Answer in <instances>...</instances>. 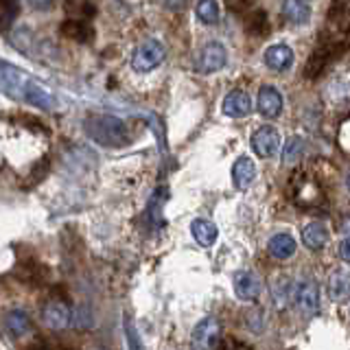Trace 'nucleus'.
I'll return each instance as SVG.
<instances>
[{"label": "nucleus", "instance_id": "nucleus-1", "mask_svg": "<svg viewBox=\"0 0 350 350\" xmlns=\"http://www.w3.org/2000/svg\"><path fill=\"white\" fill-rule=\"evenodd\" d=\"M0 92L14 98V101L29 103L38 109H46V112H53L59 105L57 96L46 85L5 59H0Z\"/></svg>", "mask_w": 350, "mask_h": 350}, {"label": "nucleus", "instance_id": "nucleus-2", "mask_svg": "<svg viewBox=\"0 0 350 350\" xmlns=\"http://www.w3.org/2000/svg\"><path fill=\"white\" fill-rule=\"evenodd\" d=\"M85 134L101 147H125L129 129L125 120L109 114H92L85 118Z\"/></svg>", "mask_w": 350, "mask_h": 350}, {"label": "nucleus", "instance_id": "nucleus-3", "mask_svg": "<svg viewBox=\"0 0 350 350\" xmlns=\"http://www.w3.org/2000/svg\"><path fill=\"white\" fill-rule=\"evenodd\" d=\"M167 57V49L158 40H145L131 55V68L136 72H149L164 62Z\"/></svg>", "mask_w": 350, "mask_h": 350}, {"label": "nucleus", "instance_id": "nucleus-4", "mask_svg": "<svg viewBox=\"0 0 350 350\" xmlns=\"http://www.w3.org/2000/svg\"><path fill=\"white\" fill-rule=\"evenodd\" d=\"M228 64V51L221 42H208L197 57V70L202 75H213Z\"/></svg>", "mask_w": 350, "mask_h": 350}, {"label": "nucleus", "instance_id": "nucleus-5", "mask_svg": "<svg viewBox=\"0 0 350 350\" xmlns=\"http://www.w3.org/2000/svg\"><path fill=\"white\" fill-rule=\"evenodd\" d=\"M293 302L302 315H315L317 309H320V291H317V284L309 278L295 282Z\"/></svg>", "mask_w": 350, "mask_h": 350}, {"label": "nucleus", "instance_id": "nucleus-6", "mask_svg": "<svg viewBox=\"0 0 350 350\" xmlns=\"http://www.w3.org/2000/svg\"><path fill=\"white\" fill-rule=\"evenodd\" d=\"M278 147H280V136H278V131L269 125L256 129L254 136H252V149H254V153L258 158L276 156Z\"/></svg>", "mask_w": 350, "mask_h": 350}, {"label": "nucleus", "instance_id": "nucleus-7", "mask_svg": "<svg viewBox=\"0 0 350 350\" xmlns=\"http://www.w3.org/2000/svg\"><path fill=\"white\" fill-rule=\"evenodd\" d=\"M219 342V324L215 320H204L195 326L191 350H215Z\"/></svg>", "mask_w": 350, "mask_h": 350}, {"label": "nucleus", "instance_id": "nucleus-8", "mask_svg": "<svg viewBox=\"0 0 350 350\" xmlns=\"http://www.w3.org/2000/svg\"><path fill=\"white\" fill-rule=\"evenodd\" d=\"M262 62H265V66L273 72H284L293 66V51L287 44H273V46H269L265 55H262Z\"/></svg>", "mask_w": 350, "mask_h": 350}, {"label": "nucleus", "instance_id": "nucleus-9", "mask_svg": "<svg viewBox=\"0 0 350 350\" xmlns=\"http://www.w3.org/2000/svg\"><path fill=\"white\" fill-rule=\"evenodd\" d=\"M258 112L265 118H276L282 112V94L273 85H262L256 98Z\"/></svg>", "mask_w": 350, "mask_h": 350}, {"label": "nucleus", "instance_id": "nucleus-10", "mask_svg": "<svg viewBox=\"0 0 350 350\" xmlns=\"http://www.w3.org/2000/svg\"><path fill=\"white\" fill-rule=\"evenodd\" d=\"M221 107H224L226 116H230V118H243V116H247L252 112V98L243 90H232V92L226 94Z\"/></svg>", "mask_w": 350, "mask_h": 350}, {"label": "nucleus", "instance_id": "nucleus-11", "mask_svg": "<svg viewBox=\"0 0 350 350\" xmlns=\"http://www.w3.org/2000/svg\"><path fill=\"white\" fill-rule=\"evenodd\" d=\"M70 317H72V313L64 302H49L42 309V322L49 328H53V331H62V328L68 326Z\"/></svg>", "mask_w": 350, "mask_h": 350}, {"label": "nucleus", "instance_id": "nucleus-12", "mask_svg": "<svg viewBox=\"0 0 350 350\" xmlns=\"http://www.w3.org/2000/svg\"><path fill=\"white\" fill-rule=\"evenodd\" d=\"M234 293L241 300H256L260 295V280L252 271H237L234 273Z\"/></svg>", "mask_w": 350, "mask_h": 350}, {"label": "nucleus", "instance_id": "nucleus-13", "mask_svg": "<svg viewBox=\"0 0 350 350\" xmlns=\"http://www.w3.org/2000/svg\"><path fill=\"white\" fill-rule=\"evenodd\" d=\"M254 178H256L254 160L247 156H241L232 167V184L239 191H245V189H250V184L254 182Z\"/></svg>", "mask_w": 350, "mask_h": 350}, {"label": "nucleus", "instance_id": "nucleus-14", "mask_svg": "<svg viewBox=\"0 0 350 350\" xmlns=\"http://www.w3.org/2000/svg\"><path fill=\"white\" fill-rule=\"evenodd\" d=\"M282 18L291 25H306L311 20V7L306 0H282Z\"/></svg>", "mask_w": 350, "mask_h": 350}, {"label": "nucleus", "instance_id": "nucleus-15", "mask_svg": "<svg viewBox=\"0 0 350 350\" xmlns=\"http://www.w3.org/2000/svg\"><path fill=\"white\" fill-rule=\"evenodd\" d=\"M267 250H269V254L273 258H278V260H287L295 254V250H298V243H295V239L287 232H278V234H273L269 239V243H267Z\"/></svg>", "mask_w": 350, "mask_h": 350}, {"label": "nucleus", "instance_id": "nucleus-16", "mask_svg": "<svg viewBox=\"0 0 350 350\" xmlns=\"http://www.w3.org/2000/svg\"><path fill=\"white\" fill-rule=\"evenodd\" d=\"M302 243L309 250H320L328 243V228L322 221H311L302 230Z\"/></svg>", "mask_w": 350, "mask_h": 350}, {"label": "nucleus", "instance_id": "nucleus-17", "mask_svg": "<svg viewBox=\"0 0 350 350\" xmlns=\"http://www.w3.org/2000/svg\"><path fill=\"white\" fill-rule=\"evenodd\" d=\"M191 232H193V239L197 241V243L204 245V247L215 245V241H217V237H219L217 226H215L213 221H208V219H193Z\"/></svg>", "mask_w": 350, "mask_h": 350}, {"label": "nucleus", "instance_id": "nucleus-18", "mask_svg": "<svg viewBox=\"0 0 350 350\" xmlns=\"http://www.w3.org/2000/svg\"><path fill=\"white\" fill-rule=\"evenodd\" d=\"M31 317L25 311H11L5 317V328L11 337H25L27 333H31Z\"/></svg>", "mask_w": 350, "mask_h": 350}, {"label": "nucleus", "instance_id": "nucleus-19", "mask_svg": "<svg viewBox=\"0 0 350 350\" xmlns=\"http://www.w3.org/2000/svg\"><path fill=\"white\" fill-rule=\"evenodd\" d=\"M293 291H295V282L289 276H280L276 282L271 284L273 302H276L278 306H287L289 302H293Z\"/></svg>", "mask_w": 350, "mask_h": 350}, {"label": "nucleus", "instance_id": "nucleus-20", "mask_svg": "<svg viewBox=\"0 0 350 350\" xmlns=\"http://www.w3.org/2000/svg\"><path fill=\"white\" fill-rule=\"evenodd\" d=\"M350 293V276L344 271H335L331 278H328V295H331L333 302L344 300Z\"/></svg>", "mask_w": 350, "mask_h": 350}, {"label": "nucleus", "instance_id": "nucleus-21", "mask_svg": "<svg viewBox=\"0 0 350 350\" xmlns=\"http://www.w3.org/2000/svg\"><path fill=\"white\" fill-rule=\"evenodd\" d=\"M302 156H304V140L300 136H291V138L284 140V147H282V162L284 164L300 162Z\"/></svg>", "mask_w": 350, "mask_h": 350}, {"label": "nucleus", "instance_id": "nucleus-22", "mask_svg": "<svg viewBox=\"0 0 350 350\" xmlns=\"http://www.w3.org/2000/svg\"><path fill=\"white\" fill-rule=\"evenodd\" d=\"M195 14L204 25H215L219 20V3L217 0H200L195 7Z\"/></svg>", "mask_w": 350, "mask_h": 350}, {"label": "nucleus", "instance_id": "nucleus-23", "mask_svg": "<svg viewBox=\"0 0 350 350\" xmlns=\"http://www.w3.org/2000/svg\"><path fill=\"white\" fill-rule=\"evenodd\" d=\"M62 33L64 36H68L72 40H79V42H85L88 38H90V27L85 25V22L81 20H66L62 25Z\"/></svg>", "mask_w": 350, "mask_h": 350}, {"label": "nucleus", "instance_id": "nucleus-24", "mask_svg": "<svg viewBox=\"0 0 350 350\" xmlns=\"http://www.w3.org/2000/svg\"><path fill=\"white\" fill-rule=\"evenodd\" d=\"M20 14L18 0H0V29H9Z\"/></svg>", "mask_w": 350, "mask_h": 350}, {"label": "nucleus", "instance_id": "nucleus-25", "mask_svg": "<svg viewBox=\"0 0 350 350\" xmlns=\"http://www.w3.org/2000/svg\"><path fill=\"white\" fill-rule=\"evenodd\" d=\"M27 3L36 11H49L55 5V0H27Z\"/></svg>", "mask_w": 350, "mask_h": 350}, {"label": "nucleus", "instance_id": "nucleus-26", "mask_svg": "<svg viewBox=\"0 0 350 350\" xmlns=\"http://www.w3.org/2000/svg\"><path fill=\"white\" fill-rule=\"evenodd\" d=\"M339 258L346 260V262H350V237L344 239L342 243H339Z\"/></svg>", "mask_w": 350, "mask_h": 350}, {"label": "nucleus", "instance_id": "nucleus-27", "mask_svg": "<svg viewBox=\"0 0 350 350\" xmlns=\"http://www.w3.org/2000/svg\"><path fill=\"white\" fill-rule=\"evenodd\" d=\"M346 184H348V189H350V173H348V180H346Z\"/></svg>", "mask_w": 350, "mask_h": 350}, {"label": "nucleus", "instance_id": "nucleus-28", "mask_svg": "<svg viewBox=\"0 0 350 350\" xmlns=\"http://www.w3.org/2000/svg\"><path fill=\"white\" fill-rule=\"evenodd\" d=\"M96 350H103V348H96Z\"/></svg>", "mask_w": 350, "mask_h": 350}]
</instances>
